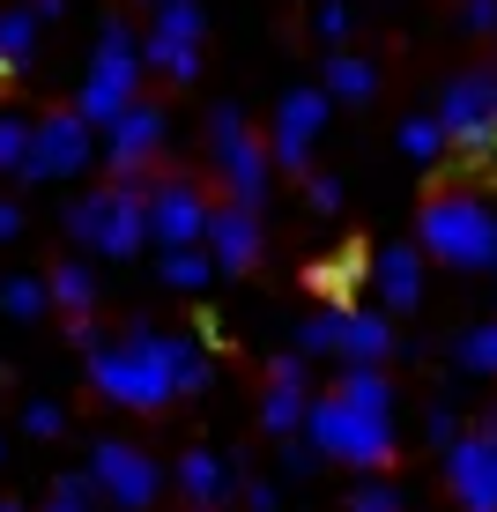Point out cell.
Segmentation results:
<instances>
[{"label":"cell","instance_id":"cell-1","mask_svg":"<svg viewBox=\"0 0 497 512\" xmlns=\"http://www.w3.org/2000/svg\"><path fill=\"white\" fill-rule=\"evenodd\" d=\"M90 386L112 409H164L179 386H171V334L134 327L127 342H90Z\"/></svg>","mask_w":497,"mask_h":512},{"label":"cell","instance_id":"cell-2","mask_svg":"<svg viewBox=\"0 0 497 512\" xmlns=\"http://www.w3.org/2000/svg\"><path fill=\"white\" fill-rule=\"evenodd\" d=\"M416 245L431 260H446V268L460 275H490V253H497V201H483V193L468 186H446L423 201L416 216Z\"/></svg>","mask_w":497,"mask_h":512},{"label":"cell","instance_id":"cell-3","mask_svg":"<svg viewBox=\"0 0 497 512\" xmlns=\"http://www.w3.org/2000/svg\"><path fill=\"white\" fill-rule=\"evenodd\" d=\"M297 431L319 446V461H342V468H386L394 461V409H364L349 394H319L305 401V423Z\"/></svg>","mask_w":497,"mask_h":512},{"label":"cell","instance_id":"cell-4","mask_svg":"<svg viewBox=\"0 0 497 512\" xmlns=\"http://www.w3.org/2000/svg\"><path fill=\"white\" fill-rule=\"evenodd\" d=\"M67 238H82L104 260H134L149 245V201H141V179H112L104 193H82L67 208Z\"/></svg>","mask_w":497,"mask_h":512},{"label":"cell","instance_id":"cell-5","mask_svg":"<svg viewBox=\"0 0 497 512\" xmlns=\"http://www.w3.org/2000/svg\"><path fill=\"white\" fill-rule=\"evenodd\" d=\"M208 156H216V179H223V193H230L238 208H260V201H268V179H275L268 141L245 127L238 104H216V112H208Z\"/></svg>","mask_w":497,"mask_h":512},{"label":"cell","instance_id":"cell-6","mask_svg":"<svg viewBox=\"0 0 497 512\" xmlns=\"http://www.w3.org/2000/svg\"><path fill=\"white\" fill-rule=\"evenodd\" d=\"M141 97V38L127 23H104V38H97V60H90V75H82V97H75V112L90 119V127H104V119H119L127 104Z\"/></svg>","mask_w":497,"mask_h":512},{"label":"cell","instance_id":"cell-7","mask_svg":"<svg viewBox=\"0 0 497 512\" xmlns=\"http://www.w3.org/2000/svg\"><path fill=\"white\" fill-rule=\"evenodd\" d=\"M438 127H446V141L460 156H490L497 149V67H475V75H453L446 97H438Z\"/></svg>","mask_w":497,"mask_h":512},{"label":"cell","instance_id":"cell-8","mask_svg":"<svg viewBox=\"0 0 497 512\" xmlns=\"http://www.w3.org/2000/svg\"><path fill=\"white\" fill-rule=\"evenodd\" d=\"M97 164V127L82 112H45L38 127H30V149H23V171L15 179H82V171Z\"/></svg>","mask_w":497,"mask_h":512},{"label":"cell","instance_id":"cell-9","mask_svg":"<svg viewBox=\"0 0 497 512\" xmlns=\"http://www.w3.org/2000/svg\"><path fill=\"white\" fill-rule=\"evenodd\" d=\"M90 483H97V505H112V512H149L164 498V468L141 446H119V438L90 446Z\"/></svg>","mask_w":497,"mask_h":512},{"label":"cell","instance_id":"cell-10","mask_svg":"<svg viewBox=\"0 0 497 512\" xmlns=\"http://www.w3.org/2000/svg\"><path fill=\"white\" fill-rule=\"evenodd\" d=\"M334 119V97L327 90H290L275 104V134H268V164L275 171H312V149Z\"/></svg>","mask_w":497,"mask_h":512},{"label":"cell","instance_id":"cell-11","mask_svg":"<svg viewBox=\"0 0 497 512\" xmlns=\"http://www.w3.org/2000/svg\"><path fill=\"white\" fill-rule=\"evenodd\" d=\"M446 490L460 512H497V423H475L446 446Z\"/></svg>","mask_w":497,"mask_h":512},{"label":"cell","instance_id":"cell-12","mask_svg":"<svg viewBox=\"0 0 497 512\" xmlns=\"http://www.w3.org/2000/svg\"><path fill=\"white\" fill-rule=\"evenodd\" d=\"M97 134H104V141H97L104 164H112L119 179H141V171H149V156L164 149V104H156V97H134L127 112L104 119Z\"/></svg>","mask_w":497,"mask_h":512},{"label":"cell","instance_id":"cell-13","mask_svg":"<svg viewBox=\"0 0 497 512\" xmlns=\"http://www.w3.org/2000/svg\"><path fill=\"white\" fill-rule=\"evenodd\" d=\"M149 201V238L156 245H201V223H208V193L186 186V179H164V186H141Z\"/></svg>","mask_w":497,"mask_h":512},{"label":"cell","instance_id":"cell-14","mask_svg":"<svg viewBox=\"0 0 497 512\" xmlns=\"http://www.w3.org/2000/svg\"><path fill=\"white\" fill-rule=\"evenodd\" d=\"M201 253L216 260L223 275H245V268L260 260V208H238V201L208 208V223H201Z\"/></svg>","mask_w":497,"mask_h":512},{"label":"cell","instance_id":"cell-15","mask_svg":"<svg viewBox=\"0 0 497 512\" xmlns=\"http://www.w3.org/2000/svg\"><path fill=\"white\" fill-rule=\"evenodd\" d=\"M371 275H379V305L386 312H416L423 305V253L416 245H386V253L371 260Z\"/></svg>","mask_w":497,"mask_h":512},{"label":"cell","instance_id":"cell-16","mask_svg":"<svg viewBox=\"0 0 497 512\" xmlns=\"http://www.w3.org/2000/svg\"><path fill=\"white\" fill-rule=\"evenodd\" d=\"M386 349H394L386 312H334V357L342 364H386Z\"/></svg>","mask_w":497,"mask_h":512},{"label":"cell","instance_id":"cell-17","mask_svg":"<svg viewBox=\"0 0 497 512\" xmlns=\"http://www.w3.org/2000/svg\"><path fill=\"white\" fill-rule=\"evenodd\" d=\"M141 67L164 82H193L201 75V38H171V30H149L141 38Z\"/></svg>","mask_w":497,"mask_h":512},{"label":"cell","instance_id":"cell-18","mask_svg":"<svg viewBox=\"0 0 497 512\" xmlns=\"http://www.w3.org/2000/svg\"><path fill=\"white\" fill-rule=\"evenodd\" d=\"M179 490H186L193 505H223V490H230V468H223V453H208V446L179 453Z\"/></svg>","mask_w":497,"mask_h":512},{"label":"cell","instance_id":"cell-19","mask_svg":"<svg viewBox=\"0 0 497 512\" xmlns=\"http://www.w3.org/2000/svg\"><path fill=\"white\" fill-rule=\"evenodd\" d=\"M334 104H364L371 90H379V67L357 60V52H327V82H319Z\"/></svg>","mask_w":497,"mask_h":512},{"label":"cell","instance_id":"cell-20","mask_svg":"<svg viewBox=\"0 0 497 512\" xmlns=\"http://www.w3.org/2000/svg\"><path fill=\"white\" fill-rule=\"evenodd\" d=\"M208 379H216V357L201 349V334H171V386L179 394H208Z\"/></svg>","mask_w":497,"mask_h":512},{"label":"cell","instance_id":"cell-21","mask_svg":"<svg viewBox=\"0 0 497 512\" xmlns=\"http://www.w3.org/2000/svg\"><path fill=\"white\" fill-rule=\"evenodd\" d=\"M45 297H52L60 312H90V305H97V275L82 268V260H60V268L45 275Z\"/></svg>","mask_w":497,"mask_h":512},{"label":"cell","instance_id":"cell-22","mask_svg":"<svg viewBox=\"0 0 497 512\" xmlns=\"http://www.w3.org/2000/svg\"><path fill=\"white\" fill-rule=\"evenodd\" d=\"M164 290H208V275H216V260L201 253V245H164Z\"/></svg>","mask_w":497,"mask_h":512},{"label":"cell","instance_id":"cell-23","mask_svg":"<svg viewBox=\"0 0 497 512\" xmlns=\"http://www.w3.org/2000/svg\"><path fill=\"white\" fill-rule=\"evenodd\" d=\"M334 394L364 401V409H394V379H386L379 364H342V379H334Z\"/></svg>","mask_w":497,"mask_h":512},{"label":"cell","instance_id":"cell-24","mask_svg":"<svg viewBox=\"0 0 497 512\" xmlns=\"http://www.w3.org/2000/svg\"><path fill=\"white\" fill-rule=\"evenodd\" d=\"M38 15L30 8H0V60L8 67H30V52H38Z\"/></svg>","mask_w":497,"mask_h":512},{"label":"cell","instance_id":"cell-25","mask_svg":"<svg viewBox=\"0 0 497 512\" xmlns=\"http://www.w3.org/2000/svg\"><path fill=\"white\" fill-rule=\"evenodd\" d=\"M305 401H312L305 386H275V379H268V401H260V423H268L275 438H290L297 423H305Z\"/></svg>","mask_w":497,"mask_h":512},{"label":"cell","instance_id":"cell-26","mask_svg":"<svg viewBox=\"0 0 497 512\" xmlns=\"http://www.w3.org/2000/svg\"><path fill=\"white\" fill-rule=\"evenodd\" d=\"M45 305H52V297H45L38 275H8V282H0V312H8V320H45Z\"/></svg>","mask_w":497,"mask_h":512},{"label":"cell","instance_id":"cell-27","mask_svg":"<svg viewBox=\"0 0 497 512\" xmlns=\"http://www.w3.org/2000/svg\"><path fill=\"white\" fill-rule=\"evenodd\" d=\"M453 357H460V372H483V379H497V320L468 327V334L453 342Z\"/></svg>","mask_w":497,"mask_h":512},{"label":"cell","instance_id":"cell-28","mask_svg":"<svg viewBox=\"0 0 497 512\" xmlns=\"http://www.w3.org/2000/svg\"><path fill=\"white\" fill-rule=\"evenodd\" d=\"M401 156L408 164H438V156H446V127H438V119H401Z\"/></svg>","mask_w":497,"mask_h":512},{"label":"cell","instance_id":"cell-29","mask_svg":"<svg viewBox=\"0 0 497 512\" xmlns=\"http://www.w3.org/2000/svg\"><path fill=\"white\" fill-rule=\"evenodd\" d=\"M201 0H156V30H171V38H201Z\"/></svg>","mask_w":497,"mask_h":512},{"label":"cell","instance_id":"cell-30","mask_svg":"<svg viewBox=\"0 0 497 512\" xmlns=\"http://www.w3.org/2000/svg\"><path fill=\"white\" fill-rule=\"evenodd\" d=\"M45 512H97V483H90V475H60L52 498H45Z\"/></svg>","mask_w":497,"mask_h":512},{"label":"cell","instance_id":"cell-31","mask_svg":"<svg viewBox=\"0 0 497 512\" xmlns=\"http://www.w3.org/2000/svg\"><path fill=\"white\" fill-rule=\"evenodd\" d=\"M23 431H30V438H60V431H67V409H60V401H45V394L23 401Z\"/></svg>","mask_w":497,"mask_h":512},{"label":"cell","instance_id":"cell-32","mask_svg":"<svg viewBox=\"0 0 497 512\" xmlns=\"http://www.w3.org/2000/svg\"><path fill=\"white\" fill-rule=\"evenodd\" d=\"M23 149H30V119L0 112V171H23Z\"/></svg>","mask_w":497,"mask_h":512},{"label":"cell","instance_id":"cell-33","mask_svg":"<svg viewBox=\"0 0 497 512\" xmlns=\"http://www.w3.org/2000/svg\"><path fill=\"white\" fill-rule=\"evenodd\" d=\"M349 512H408V505H401L394 483H357L349 490Z\"/></svg>","mask_w":497,"mask_h":512},{"label":"cell","instance_id":"cell-34","mask_svg":"<svg viewBox=\"0 0 497 512\" xmlns=\"http://www.w3.org/2000/svg\"><path fill=\"white\" fill-rule=\"evenodd\" d=\"M423 438H431L438 453H446L453 438H460V409H453V401H431V416H423Z\"/></svg>","mask_w":497,"mask_h":512},{"label":"cell","instance_id":"cell-35","mask_svg":"<svg viewBox=\"0 0 497 512\" xmlns=\"http://www.w3.org/2000/svg\"><path fill=\"white\" fill-rule=\"evenodd\" d=\"M460 30L468 38H497V0H460Z\"/></svg>","mask_w":497,"mask_h":512},{"label":"cell","instance_id":"cell-36","mask_svg":"<svg viewBox=\"0 0 497 512\" xmlns=\"http://www.w3.org/2000/svg\"><path fill=\"white\" fill-rule=\"evenodd\" d=\"M312 461H319V446H312V438H282V475H312Z\"/></svg>","mask_w":497,"mask_h":512},{"label":"cell","instance_id":"cell-37","mask_svg":"<svg viewBox=\"0 0 497 512\" xmlns=\"http://www.w3.org/2000/svg\"><path fill=\"white\" fill-rule=\"evenodd\" d=\"M349 275H357V253H342V260H319V268H312V282H319V290H334V297H342V282Z\"/></svg>","mask_w":497,"mask_h":512},{"label":"cell","instance_id":"cell-38","mask_svg":"<svg viewBox=\"0 0 497 512\" xmlns=\"http://www.w3.org/2000/svg\"><path fill=\"white\" fill-rule=\"evenodd\" d=\"M305 201H312V216H334L342 208V179H305Z\"/></svg>","mask_w":497,"mask_h":512},{"label":"cell","instance_id":"cell-39","mask_svg":"<svg viewBox=\"0 0 497 512\" xmlns=\"http://www.w3.org/2000/svg\"><path fill=\"white\" fill-rule=\"evenodd\" d=\"M268 379H275V386H305V379H312V357H305V349H297V357H275Z\"/></svg>","mask_w":497,"mask_h":512},{"label":"cell","instance_id":"cell-40","mask_svg":"<svg viewBox=\"0 0 497 512\" xmlns=\"http://www.w3.org/2000/svg\"><path fill=\"white\" fill-rule=\"evenodd\" d=\"M312 30H319V38H327V45H342V38H349V8H342V0H327Z\"/></svg>","mask_w":497,"mask_h":512},{"label":"cell","instance_id":"cell-41","mask_svg":"<svg viewBox=\"0 0 497 512\" xmlns=\"http://www.w3.org/2000/svg\"><path fill=\"white\" fill-rule=\"evenodd\" d=\"M245 512H282V490L275 483H245Z\"/></svg>","mask_w":497,"mask_h":512},{"label":"cell","instance_id":"cell-42","mask_svg":"<svg viewBox=\"0 0 497 512\" xmlns=\"http://www.w3.org/2000/svg\"><path fill=\"white\" fill-rule=\"evenodd\" d=\"M15 231H23V208H15V201H0V245H8Z\"/></svg>","mask_w":497,"mask_h":512},{"label":"cell","instance_id":"cell-43","mask_svg":"<svg viewBox=\"0 0 497 512\" xmlns=\"http://www.w3.org/2000/svg\"><path fill=\"white\" fill-rule=\"evenodd\" d=\"M23 8L38 15V23H60V15H67V0H23Z\"/></svg>","mask_w":497,"mask_h":512},{"label":"cell","instance_id":"cell-44","mask_svg":"<svg viewBox=\"0 0 497 512\" xmlns=\"http://www.w3.org/2000/svg\"><path fill=\"white\" fill-rule=\"evenodd\" d=\"M0 75H15V67H8V60H0Z\"/></svg>","mask_w":497,"mask_h":512},{"label":"cell","instance_id":"cell-45","mask_svg":"<svg viewBox=\"0 0 497 512\" xmlns=\"http://www.w3.org/2000/svg\"><path fill=\"white\" fill-rule=\"evenodd\" d=\"M193 512H216V505H193Z\"/></svg>","mask_w":497,"mask_h":512},{"label":"cell","instance_id":"cell-46","mask_svg":"<svg viewBox=\"0 0 497 512\" xmlns=\"http://www.w3.org/2000/svg\"><path fill=\"white\" fill-rule=\"evenodd\" d=\"M0 512H23V505H0Z\"/></svg>","mask_w":497,"mask_h":512},{"label":"cell","instance_id":"cell-47","mask_svg":"<svg viewBox=\"0 0 497 512\" xmlns=\"http://www.w3.org/2000/svg\"><path fill=\"white\" fill-rule=\"evenodd\" d=\"M149 8H156V0H149Z\"/></svg>","mask_w":497,"mask_h":512},{"label":"cell","instance_id":"cell-48","mask_svg":"<svg viewBox=\"0 0 497 512\" xmlns=\"http://www.w3.org/2000/svg\"><path fill=\"white\" fill-rule=\"evenodd\" d=\"M0 453H8V446H0Z\"/></svg>","mask_w":497,"mask_h":512}]
</instances>
